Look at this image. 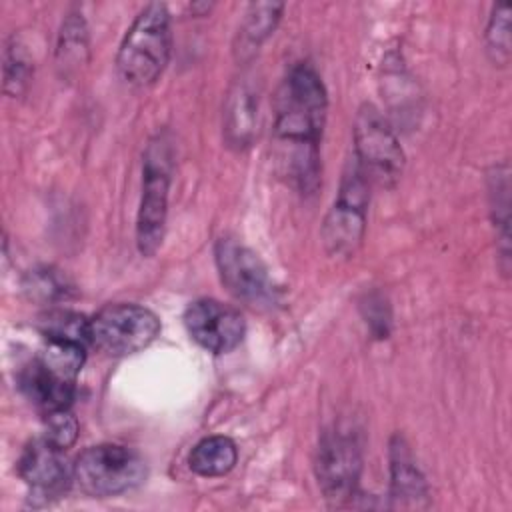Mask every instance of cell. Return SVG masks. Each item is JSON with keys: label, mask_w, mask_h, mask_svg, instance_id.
Segmentation results:
<instances>
[{"label": "cell", "mask_w": 512, "mask_h": 512, "mask_svg": "<svg viewBox=\"0 0 512 512\" xmlns=\"http://www.w3.org/2000/svg\"><path fill=\"white\" fill-rule=\"evenodd\" d=\"M326 108V88L318 72L308 62L292 66L278 92L274 144L282 176L302 194H314L320 184Z\"/></svg>", "instance_id": "6da1fadb"}, {"label": "cell", "mask_w": 512, "mask_h": 512, "mask_svg": "<svg viewBox=\"0 0 512 512\" xmlns=\"http://www.w3.org/2000/svg\"><path fill=\"white\" fill-rule=\"evenodd\" d=\"M172 50L170 14L160 2L146 4L118 48L116 66L124 82L132 86H148L164 72Z\"/></svg>", "instance_id": "7a4b0ae2"}, {"label": "cell", "mask_w": 512, "mask_h": 512, "mask_svg": "<svg viewBox=\"0 0 512 512\" xmlns=\"http://www.w3.org/2000/svg\"><path fill=\"white\" fill-rule=\"evenodd\" d=\"M148 476L146 460L122 444L86 448L72 466V478L88 496H116L140 486Z\"/></svg>", "instance_id": "3957f363"}, {"label": "cell", "mask_w": 512, "mask_h": 512, "mask_svg": "<svg viewBox=\"0 0 512 512\" xmlns=\"http://www.w3.org/2000/svg\"><path fill=\"white\" fill-rule=\"evenodd\" d=\"M370 202V180L362 172L356 160H350L342 180L338 196L324 220L322 240L330 256H352L366 230V214Z\"/></svg>", "instance_id": "277c9868"}, {"label": "cell", "mask_w": 512, "mask_h": 512, "mask_svg": "<svg viewBox=\"0 0 512 512\" xmlns=\"http://www.w3.org/2000/svg\"><path fill=\"white\" fill-rule=\"evenodd\" d=\"M144 180L142 198L136 220V242L144 256L156 254L162 244L166 214H168V190L172 174V154L164 136H156L144 154Z\"/></svg>", "instance_id": "5b68a950"}, {"label": "cell", "mask_w": 512, "mask_h": 512, "mask_svg": "<svg viewBox=\"0 0 512 512\" xmlns=\"http://www.w3.org/2000/svg\"><path fill=\"white\" fill-rule=\"evenodd\" d=\"M158 334V316L138 304H108L90 318V344L108 356L136 354Z\"/></svg>", "instance_id": "8992f818"}, {"label": "cell", "mask_w": 512, "mask_h": 512, "mask_svg": "<svg viewBox=\"0 0 512 512\" xmlns=\"http://www.w3.org/2000/svg\"><path fill=\"white\" fill-rule=\"evenodd\" d=\"M354 160L370 182L392 186L404 168V152L390 124L372 104H362L354 122Z\"/></svg>", "instance_id": "52a82bcc"}, {"label": "cell", "mask_w": 512, "mask_h": 512, "mask_svg": "<svg viewBox=\"0 0 512 512\" xmlns=\"http://www.w3.org/2000/svg\"><path fill=\"white\" fill-rule=\"evenodd\" d=\"M214 256L220 280L234 298L254 308L272 306L276 302L278 292L268 268L248 246L224 236L216 242Z\"/></svg>", "instance_id": "ba28073f"}, {"label": "cell", "mask_w": 512, "mask_h": 512, "mask_svg": "<svg viewBox=\"0 0 512 512\" xmlns=\"http://www.w3.org/2000/svg\"><path fill=\"white\" fill-rule=\"evenodd\" d=\"M362 470V448L350 428L334 426L324 432L316 452V478L330 504L348 500L358 484Z\"/></svg>", "instance_id": "9c48e42d"}, {"label": "cell", "mask_w": 512, "mask_h": 512, "mask_svg": "<svg viewBox=\"0 0 512 512\" xmlns=\"http://www.w3.org/2000/svg\"><path fill=\"white\" fill-rule=\"evenodd\" d=\"M184 324L190 338L214 354H226L234 350L246 332L242 314L214 298L192 302L184 312Z\"/></svg>", "instance_id": "30bf717a"}, {"label": "cell", "mask_w": 512, "mask_h": 512, "mask_svg": "<svg viewBox=\"0 0 512 512\" xmlns=\"http://www.w3.org/2000/svg\"><path fill=\"white\" fill-rule=\"evenodd\" d=\"M18 474L32 490L44 496H58L70 484L72 468H68L64 450L42 436L22 450Z\"/></svg>", "instance_id": "8fae6325"}, {"label": "cell", "mask_w": 512, "mask_h": 512, "mask_svg": "<svg viewBox=\"0 0 512 512\" xmlns=\"http://www.w3.org/2000/svg\"><path fill=\"white\" fill-rule=\"evenodd\" d=\"M20 388L44 414L58 408H70L74 398V382L56 376L40 360H34L22 370Z\"/></svg>", "instance_id": "7c38bea8"}, {"label": "cell", "mask_w": 512, "mask_h": 512, "mask_svg": "<svg viewBox=\"0 0 512 512\" xmlns=\"http://www.w3.org/2000/svg\"><path fill=\"white\" fill-rule=\"evenodd\" d=\"M284 4L280 2H252L246 10L244 22L238 30V44H236V56L242 60L252 58L260 44L274 32L280 16H282Z\"/></svg>", "instance_id": "4fadbf2b"}, {"label": "cell", "mask_w": 512, "mask_h": 512, "mask_svg": "<svg viewBox=\"0 0 512 512\" xmlns=\"http://www.w3.org/2000/svg\"><path fill=\"white\" fill-rule=\"evenodd\" d=\"M390 472H392V496L398 502L402 500V504L414 506L418 504V498L426 496L424 476L420 474L406 442L400 436L392 440Z\"/></svg>", "instance_id": "5bb4252c"}, {"label": "cell", "mask_w": 512, "mask_h": 512, "mask_svg": "<svg viewBox=\"0 0 512 512\" xmlns=\"http://www.w3.org/2000/svg\"><path fill=\"white\" fill-rule=\"evenodd\" d=\"M238 460V448L228 436H206L202 438L188 456V466L194 474L204 478L228 474Z\"/></svg>", "instance_id": "9a60e30c"}, {"label": "cell", "mask_w": 512, "mask_h": 512, "mask_svg": "<svg viewBox=\"0 0 512 512\" xmlns=\"http://www.w3.org/2000/svg\"><path fill=\"white\" fill-rule=\"evenodd\" d=\"M256 102L254 92L242 82L232 88L224 110V134L230 146L244 148L254 136Z\"/></svg>", "instance_id": "2e32d148"}, {"label": "cell", "mask_w": 512, "mask_h": 512, "mask_svg": "<svg viewBox=\"0 0 512 512\" xmlns=\"http://www.w3.org/2000/svg\"><path fill=\"white\" fill-rule=\"evenodd\" d=\"M38 360L56 376L76 382V376L84 366L86 352H84V346L76 342L48 340Z\"/></svg>", "instance_id": "e0dca14e"}, {"label": "cell", "mask_w": 512, "mask_h": 512, "mask_svg": "<svg viewBox=\"0 0 512 512\" xmlns=\"http://www.w3.org/2000/svg\"><path fill=\"white\" fill-rule=\"evenodd\" d=\"M40 330L46 340H68L76 344H90V320L70 310H52L42 316Z\"/></svg>", "instance_id": "ac0fdd59"}, {"label": "cell", "mask_w": 512, "mask_h": 512, "mask_svg": "<svg viewBox=\"0 0 512 512\" xmlns=\"http://www.w3.org/2000/svg\"><path fill=\"white\" fill-rule=\"evenodd\" d=\"M30 74L32 60L20 40L12 36L4 52V92L10 96H20L30 82Z\"/></svg>", "instance_id": "d6986e66"}, {"label": "cell", "mask_w": 512, "mask_h": 512, "mask_svg": "<svg viewBox=\"0 0 512 512\" xmlns=\"http://www.w3.org/2000/svg\"><path fill=\"white\" fill-rule=\"evenodd\" d=\"M486 50L496 64H506L510 58V4L500 2L492 8L486 26Z\"/></svg>", "instance_id": "ffe728a7"}, {"label": "cell", "mask_w": 512, "mask_h": 512, "mask_svg": "<svg viewBox=\"0 0 512 512\" xmlns=\"http://www.w3.org/2000/svg\"><path fill=\"white\" fill-rule=\"evenodd\" d=\"M24 290L30 298L40 302H58L62 298H68V292L72 290L66 276H62L54 268H36L32 270L24 280Z\"/></svg>", "instance_id": "44dd1931"}, {"label": "cell", "mask_w": 512, "mask_h": 512, "mask_svg": "<svg viewBox=\"0 0 512 512\" xmlns=\"http://www.w3.org/2000/svg\"><path fill=\"white\" fill-rule=\"evenodd\" d=\"M78 420L70 408H58L44 414V438H48L58 448L66 450L76 442Z\"/></svg>", "instance_id": "7402d4cb"}, {"label": "cell", "mask_w": 512, "mask_h": 512, "mask_svg": "<svg viewBox=\"0 0 512 512\" xmlns=\"http://www.w3.org/2000/svg\"><path fill=\"white\" fill-rule=\"evenodd\" d=\"M86 48V28L84 20L74 16L64 22L62 34H60V48L58 52L64 54V58H80V50Z\"/></svg>", "instance_id": "603a6c76"}]
</instances>
